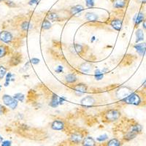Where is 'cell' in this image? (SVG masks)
I'll use <instances>...</instances> for the list:
<instances>
[{"mask_svg": "<svg viewBox=\"0 0 146 146\" xmlns=\"http://www.w3.org/2000/svg\"><path fill=\"white\" fill-rule=\"evenodd\" d=\"M121 102L128 104V105H139L142 103V99L139 94L136 93H131L126 98L123 99L121 100Z\"/></svg>", "mask_w": 146, "mask_h": 146, "instance_id": "1", "label": "cell"}, {"mask_svg": "<svg viewBox=\"0 0 146 146\" xmlns=\"http://www.w3.org/2000/svg\"><path fill=\"white\" fill-rule=\"evenodd\" d=\"M2 101L6 106L9 107L12 110H14L18 106V100L10 95L5 94L2 96Z\"/></svg>", "mask_w": 146, "mask_h": 146, "instance_id": "2", "label": "cell"}, {"mask_svg": "<svg viewBox=\"0 0 146 146\" xmlns=\"http://www.w3.org/2000/svg\"><path fill=\"white\" fill-rule=\"evenodd\" d=\"M120 116H121V113L118 110L115 109L109 110L105 114V119L110 122H114V121H117L120 118Z\"/></svg>", "mask_w": 146, "mask_h": 146, "instance_id": "3", "label": "cell"}, {"mask_svg": "<svg viewBox=\"0 0 146 146\" xmlns=\"http://www.w3.org/2000/svg\"><path fill=\"white\" fill-rule=\"evenodd\" d=\"M131 93H132V92H131V90L129 88L123 86V87H121V88H119L118 90H117L115 95H116L117 98L122 100L123 99L126 98V96H128L129 94H131Z\"/></svg>", "mask_w": 146, "mask_h": 146, "instance_id": "4", "label": "cell"}, {"mask_svg": "<svg viewBox=\"0 0 146 146\" xmlns=\"http://www.w3.org/2000/svg\"><path fill=\"white\" fill-rule=\"evenodd\" d=\"M13 40V36L11 34V32L8 31L3 30L2 32H0V41L4 42V43L9 44Z\"/></svg>", "mask_w": 146, "mask_h": 146, "instance_id": "5", "label": "cell"}, {"mask_svg": "<svg viewBox=\"0 0 146 146\" xmlns=\"http://www.w3.org/2000/svg\"><path fill=\"white\" fill-rule=\"evenodd\" d=\"M95 102L96 101H95L94 98L91 96H86L80 101V104L83 108H91L94 105Z\"/></svg>", "mask_w": 146, "mask_h": 146, "instance_id": "6", "label": "cell"}, {"mask_svg": "<svg viewBox=\"0 0 146 146\" xmlns=\"http://www.w3.org/2000/svg\"><path fill=\"white\" fill-rule=\"evenodd\" d=\"M74 90L78 96H81L87 91V86L83 83H78L74 87Z\"/></svg>", "mask_w": 146, "mask_h": 146, "instance_id": "7", "label": "cell"}, {"mask_svg": "<svg viewBox=\"0 0 146 146\" xmlns=\"http://www.w3.org/2000/svg\"><path fill=\"white\" fill-rule=\"evenodd\" d=\"M50 127H51L52 129L55 130V131H62L64 129L65 125L62 121L55 120L52 122Z\"/></svg>", "mask_w": 146, "mask_h": 146, "instance_id": "8", "label": "cell"}, {"mask_svg": "<svg viewBox=\"0 0 146 146\" xmlns=\"http://www.w3.org/2000/svg\"><path fill=\"white\" fill-rule=\"evenodd\" d=\"M70 141L72 143H75V144H79V143H81L83 139V135L80 133H72L71 135H70Z\"/></svg>", "mask_w": 146, "mask_h": 146, "instance_id": "9", "label": "cell"}, {"mask_svg": "<svg viewBox=\"0 0 146 146\" xmlns=\"http://www.w3.org/2000/svg\"><path fill=\"white\" fill-rule=\"evenodd\" d=\"M136 51L139 53L140 56H144L146 53V43L145 42H141L137 43L134 46Z\"/></svg>", "mask_w": 146, "mask_h": 146, "instance_id": "10", "label": "cell"}, {"mask_svg": "<svg viewBox=\"0 0 146 146\" xmlns=\"http://www.w3.org/2000/svg\"><path fill=\"white\" fill-rule=\"evenodd\" d=\"M82 145L83 146H96V140L92 137H86L83 138L82 141Z\"/></svg>", "mask_w": 146, "mask_h": 146, "instance_id": "11", "label": "cell"}, {"mask_svg": "<svg viewBox=\"0 0 146 146\" xmlns=\"http://www.w3.org/2000/svg\"><path fill=\"white\" fill-rule=\"evenodd\" d=\"M122 24H123V21L118 18H115L110 22V26L116 31H121L122 28Z\"/></svg>", "mask_w": 146, "mask_h": 146, "instance_id": "12", "label": "cell"}, {"mask_svg": "<svg viewBox=\"0 0 146 146\" xmlns=\"http://www.w3.org/2000/svg\"><path fill=\"white\" fill-rule=\"evenodd\" d=\"M21 62V56L18 53H15L10 58V66H16Z\"/></svg>", "mask_w": 146, "mask_h": 146, "instance_id": "13", "label": "cell"}, {"mask_svg": "<svg viewBox=\"0 0 146 146\" xmlns=\"http://www.w3.org/2000/svg\"><path fill=\"white\" fill-rule=\"evenodd\" d=\"M129 131L138 135V134L141 133L142 131H143V126L140 124H139V123H135V124H133L130 126Z\"/></svg>", "mask_w": 146, "mask_h": 146, "instance_id": "14", "label": "cell"}, {"mask_svg": "<svg viewBox=\"0 0 146 146\" xmlns=\"http://www.w3.org/2000/svg\"><path fill=\"white\" fill-rule=\"evenodd\" d=\"M49 105L52 108H57L59 105V98L56 94H53L51 97V100L49 103Z\"/></svg>", "mask_w": 146, "mask_h": 146, "instance_id": "15", "label": "cell"}, {"mask_svg": "<svg viewBox=\"0 0 146 146\" xmlns=\"http://www.w3.org/2000/svg\"><path fill=\"white\" fill-rule=\"evenodd\" d=\"M137 136V134H135V133L132 132V131L129 130L128 131H126L125 135L123 136V139L126 140V141H131V140L135 139Z\"/></svg>", "mask_w": 146, "mask_h": 146, "instance_id": "16", "label": "cell"}, {"mask_svg": "<svg viewBox=\"0 0 146 146\" xmlns=\"http://www.w3.org/2000/svg\"><path fill=\"white\" fill-rule=\"evenodd\" d=\"M85 18H86V19L88 21L90 22H94L98 20V15H96V14L94 13H87L86 14Z\"/></svg>", "mask_w": 146, "mask_h": 146, "instance_id": "17", "label": "cell"}, {"mask_svg": "<svg viewBox=\"0 0 146 146\" xmlns=\"http://www.w3.org/2000/svg\"><path fill=\"white\" fill-rule=\"evenodd\" d=\"M79 69H80V70L82 72L87 73L91 70V64L90 63H88V62H84V63H83L80 65Z\"/></svg>", "mask_w": 146, "mask_h": 146, "instance_id": "18", "label": "cell"}, {"mask_svg": "<svg viewBox=\"0 0 146 146\" xmlns=\"http://www.w3.org/2000/svg\"><path fill=\"white\" fill-rule=\"evenodd\" d=\"M126 4V0H113V6L115 8H123Z\"/></svg>", "mask_w": 146, "mask_h": 146, "instance_id": "19", "label": "cell"}, {"mask_svg": "<svg viewBox=\"0 0 146 146\" xmlns=\"http://www.w3.org/2000/svg\"><path fill=\"white\" fill-rule=\"evenodd\" d=\"M121 145H122V143L119 139H117V138H113V139L108 140L106 146H121Z\"/></svg>", "mask_w": 146, "mask_h": 146, "instance_id": "20", "label": "cell"}, {"mask_svg": "<svg viewBox=\"0 0 146 146\" xmlns=\"http://www.w3.org/2000/svg\"><path fill=\"white\" fill-rule=\"evenodd\" d=\"M21 29L23 30V31L28 32V31H29V30L32 29V28H33V26H32V24L30 23L29 21H23V23H21Z\"/></svg>", "mask_w": 146, "mask_h": 146, "instance_id": "21", "label": "cell"}, {"mask_svg": "<svg viewBox=\"0 0 146 146\" xmlns=\"http://www.w3.org/2000/svg\"><path fill=\"white\" fill-rule=\"evenodd\" d=\"M65 80H66V83H74L77 81V77L75 74H68L65 77Z\"/></svg>", "mask_w": 146, "mask_h": 146, "instance_id": "22", "label": "cell"}, {"mask_svg": "<svg viewBox=\"0 0 146 146\" xmlns=\"http://www.w3.org/2000/svg\"><path fill=\"white\" fill-rule=\"evenodd\" d=\"M134 20H135V25H139V23L143 22V21H144V14L140 12V13H139L138 14H137L136 16L135 17V19H134Z\"/></svg>", "mask_w": 146, "mask_h": 146, "instance_id": "23", "label": "cell"}, {"mask_svg": "<svg viewBox=\"0 0 146 146\" xmlns=\"http://www.w3.org/2000/svg\"><path fill=\"white\" fill-rule=\"evenodd\" d=\"M83 9H84V7L82 5H75V6H74V7L71 8V14L76 15V14L83 11Z\"/></svg>", "mask_w": 146, "mask_h": 146, "instance_id": "24", "label": "cell"}, {"mask_svg": "<svg viewBox=\"0 0 146 146\" xmlns=\"http://www.w3.org/2000/svg\"><path fill=\"white\" fill-rule=\"evenodd\" d=\"M136 42H139L144 40V33L143 31L140 29H138L136 32Z\"/></svg>", "mask_w": 146, "mask_h": 146, "instance_id": "25", "label": "cell"}, {"mask_svg": "<svg viewBox=\"0 0 146 146\" xmlns=\"http://www.w3.org/2000/svg\"><path fill=\"white\" fill-rule=\"evenodd\" d=\"M8 53V48L6 45H0V58L5 57Z\"/></svg>", "mask_w": 146, "mask_h": 146, "instance_id": "26", "label": "cell"}, {"mask_svg": "<svg viewBox=\"0 0 146 146\" xmlns=\"http://www.w3.org/2000/svg\"><path fill=\"white\" fill-rule=\"evenodd\" d=\"M73 48V51L76 53L77 54H80V53L83 52V48L81 45L78 43H75L74 45H72Z\"/></svg>", "mask_w": 146, "mask_h": 146, "instance_id": "27", "label": "cell"}, {"mask_svg": "<svg viewBox=\"0 0 146 146\" xmlns=\"http://www.w3.org/2000/svg\"><path fill=\"white\" fill-rule=\"evenodd\" d=\"M47 18L52 21H57L58 20V15L55 13H49L47 15Z\"/></svg>", "mask_w": 146, "mask_h": 146, "instance_id": "28", "label": "cell"}, {"mask_svg": "<svg viewBox=\"0 0 146 146\" xmlns=\"http://www.w3.org/2000/svg\"><path fill=\"white\" fill-rule=\"evenodd\" d=\"M94 77L96 80H101L103 78V77H104V73L101 70H96L94 73Z\"/></svg>", "mask_w": 146, "mask_h": 146, "instance_id": "29", "label": "cell"}, {"mask_svg": "<svg viewBox=\"0 0 146 146\" xmlns=\"http://www.w3.org/2000/svg\"><path fill=\"white\" fill-rule=\"evenodd\" d=\"M7 68L4 66L0 65V80H2L7 75Z\"/></svg>", "mask_w": 146, "mask_h": 146, "instance_id": "30", "label": "cell"}, {"mask_svg": "<svg viewBox=\"0 0 146 146\" xmlns=\"http://www.w3.org/2000/svg\"><path fill=\"white\" fill-rule=\"evenodd\" d=\"M13 74H12L11 72H8L7 73V75H6V80H5V86L7 87L8 86L9 84H10V82L11 81V80H13Z\"/></svg>", "mask_w": 146, "mask_h": 146, "instance_id": "31", "label": "cell"}, {"mask_svg": "<svg viewBox=\"0 0 146 146\" xmlns=\"http://www.w3.org/2000/svg\"><path fill=\"white\" fill-rule=\"evenodd\" d=\"M108 139V135L107 134H103V135H100V136L96 137V141L99 142V143H103V142H105Z\"/></svg>", "mask_w": 146, "mask_h": 146, "instance_id": "32", "label": "cell"}, {"mask_svg": "<svg viewBox=\"0 0 146 146\" xmlns=\"http://www.w3.org/2000/svg\"><path fill=\"white\" fill-rule=\"evenodd\" d=\"M51 27V23L49 21L44 20L42 23V29L45 30H48Z\"/></svg>", "mask_w": 146, "mask_h": 146, "instance_id": "33", "label": "cell"}, {"mask_svg": "<svg viewBox=\"0 0 146 146\" xmlns=\"http://www.w3.org/2000/svg\"><path fill=\"white\" fill-rule=\"evenodd\" d=\"M13 97L15 99V100H17L19 102H21L24 101V99H25V96H24L23 94H21V93L15 94L14 95Z\"/></svg>", "mask_w": 146, "mask_h": 146, "instance_id": "34", "label": "cell"}, {"mask_svg": "<svg viewBox=\"0 0 146 146\" xmlns=\"http://www.w3.org/2000/svg\"><path fill=\"white\" fill-rule=\"evenodd\" d=\"M86 4L88 7H92L94 5V0H85Z\"/></svg>", "mask_w": 146, "mask_h": 146, "instance_id": "35", "label": "cell"}, {"mask_svg": "<svg viewBox=\"0 0 146 146\" xmlns=\"http://www.w3.org/2000/svg\"><path fill=\"white\" fill-rule=\"evenodd\" d=\"M7 108L0 104V115H1L5 114V113H7Z\"/></svg>", "mask_w": 146, "mask_h": 146, "instance_id": "36", "label": "cell"}, {"mask_svg": "<svg viewBox=\"0 0 146 146\" xmlns=\"http://www.w3.org/2000/svg\"><path fill=\"white\" fill-rule=\"evenodd\" d=\"M12 145V141L10 140H3L1 143V146H11Z\"/></svg>", "mask_w": 146, "mask_h": 146, "instance_id": "37", "label": "cell"}, {"mask_svg": "<svg viewBox=\"0 0 146 146\" xmlns=\"http://www.w3.org/2000/svg\"><path fill=\"white\" fill-rule=\"evenodd\" d=\"M30 62L31 63H32L33 64H38L39 63H40V59L39 58H33L31 59V61H30Z\"/></svg>", "mask_w": 146, "mask_h": 146, "instance_id": "38", "label": "cell"}, {"mask_svg": "<svg viewBox=\"0 0 146 146\" xmlns=\"http://www.w3.org/2000/svg\"><path fill=\"white\" fill-rule=\"evenodd\" d=\"M6 5H7V6H9L10 7H15V4L13 2H12V1H7V2H6Z\"/></svg>", "mask_w": 146, "mask_h": 146, "instance_id": "39", "label": "cell"}, {"mask_svg": "<svg viewBox=\"0 0 146 146\" xmlns=\"http://www.w3.org/2000/svg\"><path fill=\"white\" fill-rule=\"evenodd\" d=\"M56 72L57 73H61L63 72V66H58L56 69Z\"/></svg>", "mask_w": 146, "mask_h": 146, "instance_id": "40", "label": "cell"}, {"mask_svg": "<svg viewBox=\"0 0 146 146\" xmlns=\"http://www.w3.org/2000/svg\"><path fill=\"white\" fill-rule=\"evenodd\" d=\"M65 101H66V98H65L64 96L59 97V105H62V104H64Z\"/></svg>", "mask_w": 146, "mask_h": 146, "instance_id": "41", "label": "cell"}, {"mask_svg": "<svg viewBox=\"0 0 146 146\" xmlns=\"http://www.w3.org/2000/svg\"><path fill=\"white\" fill-rule=\"evenodd\" d=\"M37 3H38V1H37V0H30L29 2V5H36V4Z\"/></svg>", "mask_w": 146, "mask_h": 146, "instance_id": "42", "label": "cell"}, {"mask_svg": "<svg viewBox=\"0 0 146 146\" xmlns=\"http://www.w3.org/2000/svg\"><path fill=\"white\" fill-rule=\"evenodd\" d=\"M143 27L145 30H146V19H145L143 22Z\"/></svg>", "mask_w": 146, "mask_h": 146, "instance_id": "43", "label": "cell"}, {"mask_svg": "<svg viewBox=\"0 0 146 146\" xmlns=\"http://www.w3.org/2000/svg\"><path fill=\"white\" fill-rule=\"evenodd\" d=\"M139 2H140L143 4H146V0H139Z\"/></svg>", "mask_w": 146, "mask_h": 146, "instance_id": "44", "label": "cell"}, {"mask_svg": "<svg viewBox=\"0 0 146 146\" xmlns=\"http://www.w3.org/2000/svg\"><path fill=\"white\" fill-rule=\"evenodd\" d=\"M143 88H146V80H145V81L144 83H143Z\"/></svg>", "mask_w": 146, "mask_h": 146, "instance_id": "45", "label": "cell"}, {"mask_svg": "<svg viewBox=\"0 0 146 146\" xmlns=\"http://www.w3.org/2000/svg\"><path fill=\"white\" fill-rule=\"evenodd\" d=\"M2 141H3V137H2L1 136V135H0V143H2Z\"/></svg>", "mask_w": 146, "mask_h": 146, "instance_id": "46", "label": "cell"}, {"mask_svg": "<svg viewBox=\"0 0 146 146\" xmlns=\"http://www.w3.org/2000/svg\"><path fill=\"white\" fill-rule=\"evenodd\" d=\"M94 40H95V36H93V37H92V40H91V42H93Z\"/></svg>", "mask_w": 146, "mask_h": 146, "instance_id": "47", "label": "cell"}, {"mask_svg": "<svg viewBox=\"0 0 146 146\" xmlns=\"http://www.w3.org/2000/svg\"><path fill=\"white\" fill-rule=\"evenodd\" d=\"M1 88H2V86H1V85H0V91H1Z\"/></svg>", "mask_w": 146, "mask_h": 146, "instance_id": "48", "label": "cell"}, {"mask_svg": "<svg viewBox=\"0 0 146 146\" xmlns=\"http://www.w3.org/2000/svg\"><path fill=\"white\" fill-rule=\"evenodd\" d=\"M2 1H3V0H0V2H2Z\"/></svg>", "mask_w": 146, "mask_h": 146, "instance_id": "49", "label": "cell"}]
</instances>
